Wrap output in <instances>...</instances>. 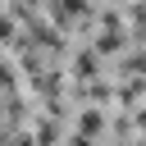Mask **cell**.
Listing matches in <instances>:
<instances>
[{
	"label": "cell",
	"instance_id": "6da1fadb",
	"mask_svg": "<svg viewBox=\"0 0 146 146\" xmlns=\"http://www.w3.org/2000/svg\"><path fill=\"white\" fill-rule=\"evenodd\" d=\"M100 123H105V119H100L96 110H82V119H78V128H82V137H87V132H100Z\"/></svg>",
	"mask_w": 146,
	"mask_h": 146
},
{
	"label": "cell",
	"instance_id": "3957f363",
	"mask_svg": "<svg viewBox=\"0 0 146 146\" xmlns=\"http://www.w3.org/2000/svg\"><path fill=\"white\" fill-rule=\"evenodd\" d=\"M0 41H14V18H0Z\"/></svg>",
	"mask_w": 146,
	"mask_h": 146
},
{
	"label": "cell",
	"instance_id": "277c9868",
	"mask_svg": "<svg viewBox=\"0 0 146 146\" xmlns=\"http://www.w3.org/2000/svg\"><path fill=\"white\" fill-rule=\"evenodd\" d=\"M14 146H36V137H18V141H14Z\"/></svg>",
	"mask_w": 146,
	"mask_h": 146
},
{
	"label": "cell",
	"instance_id": "7a4b0ae2",
	"mask_svg": "<svg viewBox=\"0 0 146 146\" xmlns=\"http://www.w3.org/2000/svg\"><path fill=\"white\" fill-rule=\"evenodd\" d=\"M78 73H82V78H91V73H96V55H91V50H82V55H78Z\"/></svg>",
	"mask_w": 146,
	"mask_h": 146
}]
</instances>
